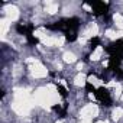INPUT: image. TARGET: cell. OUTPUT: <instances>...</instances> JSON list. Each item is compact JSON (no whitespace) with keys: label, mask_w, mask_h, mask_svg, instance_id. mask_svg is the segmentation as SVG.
I'll use <instances>...</instances> for the list:
<instances>
[{"label":"cell","mask_w":123,"mask_h":123,"mask_svg":"<svg viewBox=\"0 0 123 123\" xmlns=\"http://www.w3.org/2000/svg\"><path fill=\"white\" fill-rule=\"evenodd\" d=\"M58 100H59V97H58V93L54 86L42 87V88L36 90V93L33 94V101L41 106H52Z\"/></svg>","instance_id":"1"},{"label":"cell","mask_w":123,"mask_h":123,"mask_svg":"<svg viewBox=\"0 0 123 123\" xmlns=\"http://www.w3.org/2000/svg\"><path fill=\"white\" fill-rule=\"evenodd\" d=\"M98 114V109H97V106L96 104H87V106H84L83 109H81V111H80V117H81V120H91L93 117H96Z\"/></svg>","instance_id":"2"},{"label":"cell","mask_w":123,"mask_h":123,"mask_svg":"<svg viewBox=\"0 0 123 123\" xmlns=\"http://www.w3.org/2000/svg\"><path fill=\"white\" fill-rule=\"evenodd\" d=\"M31 71H32V75L36 77V78H43V77H46V74H48L46 68H45L42 64H39V62L33 64V65L31 67Z\"/></svg>","instance_id":"3"},{"label":"cell","mask_w":123,"mask_h":123,"mask_svg":"<svg viewBox=\"0 0 123 123\" xmlns=\"http://www.w3.org/2000/svg\"><path fill=\"white\" fill-rule=\"evenodd\" d=\"M5 12H6V16L7 19L12 22V20H16L19 18V9L16 6H6L5 7Z\"/></svg>","instance_id":"4"},{"label":"cell","mask_w":123,"mask_h":123,"mask_svg":"<svg viewBox=\"0 0 123 123\" xmlns=\"http://www.w3.org/2000/svg\"><path fill=\"white\" fill-rule=\"evenodd\" d=\"M98 33V26H97V23H90L87 28H86V31H84V38L86 39H88V38H91V36H96Z\"/></svg>","instance_id":"5"},{"label":"cell","mask_w":123,"mask_h":123,"mask_svg":"<svg viewBox=\"0 0 123 123\" xmlns=\"http://www.w3.org/2000/svg\"><path fill=\"white\" fill-rule=\"evenodd\" d=\"M9 26H10V20L7 18H3L0 20V33H2V39H5V35H6Z\"/></svg>","instance_id":"6"},{"label":"cell","mask_w":123,"mask_h":123,"mask_svg":"<svg viewBox=\"0 0 123 123\" xmlns=\"http://www.w3.org/2000/svg\"><path fill=\"white\" fill-rule=\"evenodd\" d=\"M45 12H48L49 15H54L58 12V5L56 3H52V2H46L45 3Z\"/></svg>","instance_id":"7"},{"label":"cell","mask_w":123,"mask_h":123,"mask_svg":"<svg viewBox=\"0 0 123 123\" xmlns=\"http://www.w3.org/2000/svg\"><path fill=\"white\" fill-rule=\"evenodd\" d=\"M86 81H87V77H86L84 74H81V73L74 78V84H75V86H78V87H83V86L86 84Z\"/></svg>","instance_id":"8"},{"label":"cell","mask_w":123,"mask_h":123,"mask_svg":"<svg viewBox=\"0 0 123 123\" xmlns=\"http://www.w3.org/2000/svg\"><path fill=\"white\" fill-rule=\"evenodd\" d=\"M62 58H64V61L65 62H68V64H71V62H74V61L77 59V56H75V54H73V52H64V55H62Z\"/></svg>","instance_id":"9"},{"label":"cell","mask_w":123,"mask_h":123,"mask_svg":"<svg viewBox=\"0 0 123 123\" xmlns=\"http://www.w3.org/2000/svg\"><path fill=\"white\" fill-rule=\"evenodd\" d=\"M113 20H114V23H116V26H117L119 29H123V16H122L120 13H114Z\"/></svg>","instance_id":"10"},{"label":"cell","mask_w":123,"mask_h":123,"mask_svg":"<svg viewBox=\"0 0 123 123\" xmlns=\"http://www.w3.org/2000/svg\"><path fill=\"white\" fill-rule=\"evenodd\" d=\"M101 54H103V48H101V46H97L96 51L91 54V61H97V59H100Z\"/></svg>","instance_id":"11"},{"label":"cell","mask_w":123,"mask_h":123,"mask_svg":"<svg viewBox=\"0 0 123 123\" xmlns=\"http://www.w3.org/2000/svg\"><path fill=\"white\" fill-rule=\"evenodd\" d=\"M122 116H123V109H122V107H116V109L113 110V113H111L113 120H119Z\"/></svg>","instance_id":"12"},{"label":"cell","mask_w":123,"mask_h":123,"mask_svg":"<svg viewBox=\"0 0 123 123\" xmlns=\"http://www.w3.org/2000/svg\"><path fill=\"white\" fill-rule=\"evenodd\" d=\"M106 36L110 38V39H117L120 36H123V32H114V31H107L106 32Z\"/></svg>","instance_id":"13"},{"label":"cell","mask_w":123,"mask_h":123,"mask_svg":"<svg viewBox=\"0 0 123 123\" xmlns=\"http://www.w3.org/2000/svg\"><path fill=\"white\" fill-rule=\"evenodd\" d=\"M113 93H114V96H116V97H122V86H120L119 83H116Z\"/></svg>","instance_id":"14"},{"label":"cell","mask_w":123,"mask_h":123,"mask_svg":"<svg viewBox=\"0 0 123 123\" xmlns=\"http://www.w3.org/2000/svg\"><path fill=\"white\" fill-rule=\"evenodd\" d=\"M88 83H91L93 86H97V87H98V86H101V83H100V80H98L97 77H93V75H91V77L88 78Z\"/></svg>","instance_id":"15"},{"label":"cell","mask_w":123,"mask_h":123,"mask_svg":"<svg viewBox=\"0 0 123 123\" xmlns=\"http://www.w3.org/2000/svg\"><path fill=\"white\" fill-rule=\"evenodd\" d=\"M83 7H84V9H86V10H87V12H91V7H90V6H88V5H84V6H83Z\"/></svg>","instance_id":"16"},{"label":"cell","mask_w":123,"mask_h":123,"mask_svg":"<svg viewBox=\"0 0 123 123\" xmlns=\"http://www.w3.org/2000/svg\"><path fill=\"white\" fill-rule=\"evenodd\" d=\"M120 98H122V101H123V94H122V97H120Z\"/></svg>","instance_id":"17"},{"label":"cell","mask_w":123,"mask_h":123,"mask_svg":"<svg viewBox=\"0 0 123 123\" xmlns=\"http://www.w3.org/2000/svg\"><path fill=\"white\" fill-rule=\"evenodd\" d=\"M58 123H62V122H58Z\"/></svg>","instance_id":"18"}]
</instances>
